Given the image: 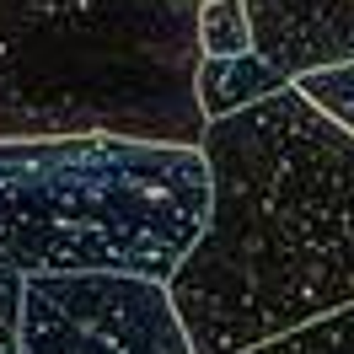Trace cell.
Here are the masks:
<instances>
[{
  "mask_svg": "<svg viewBox=\"0 0 354 354\" xmlns=\"http://www.w3.org/2000/svg\"><path fill=\"white\" fill-rule=\"evenodd\" d=\"M279 86H290V75L274 70L258 48L199 59V75H194V91H199L204 118H225V113L247 108V102H258V97H268V91H279Z\"/></svg>",
  "mask_w": 354,
  "mask_h": 354,
  "instance_id": "obj_6",
  "label": "cell"
},
{
  "mask_svg": "<svg viewBox=\"0 0 354 354\" xmlns=\"http://www.w3.org/2000/svg\"><path fill=\"white\" fill-rule=\"evenodd\" d=\"M252 48L290 81L354 65V0H242Z\"/></svg>",
  "mask_w": 354,
  "mask_h": 354,
  "instance_id": "obj_5",
  "label": "cell"
},
{
  "mask_svg": "<svg viewBox=\"0 0 354 354\" xmlns=\"http://www.w3.org/2000/svg\"><path fill=\"white\" fill-rule=\"evenodd\" d=\"M22 354H194L167 279L145 274H27Z\"/></svg>",
  "mask_w": 354,
  "mask_h": 354,
  "instance_id": "obj_4",
  "label": "cell"
},
{
  "mask_svg": "<svg viewBox=\"0 0 354 354\" xmlns=\"http://www.w3.org/2000/svg\"><path fill=\"white\" fill-rule=\"evenodd\" d=\"M199 0H0V140L199 145Z\"/></svg>",
  "mask_w": 354,
  "mask_h": 354,
  "instance_id": "obj_2",
  "label": "cell"
},
{
  "mask_svg": "<svg viewBox=\"0 0 354 354\" xmlns=\"http://www.w3.org/2000/svg\"><path fill=\"white\" fill-rule=\"evenodd\" d=\"M236 354H354V301L322 311V317H306V322H295V328Z\"/></svg>",
  "mask_w": 354,
  "mask_h": 354,
  "instance_id": "obj_7",
  "label": "cell"
},
{
  "mask_svg": "<svg viewBox=\"0 0 354 354\" xmlns=\"http://www.w3.org/2000/svg\"><path fill=\"white\" fill-rule=\"evenodd\" d=\"M209 215L172 268L194 354H236L354 301V129L279 86L204 118Z\"/></svg>",
  "mask_w": 354,
  "mask_h": 354,
  "instance_id": "obj_1",
  "label": "cell"
},
{
  "mask_svg": "<svg viewBox=\"0 0 354 354\" xmlns=\"http://www.w3.org/2000/svg\"><path fill=\"white\" fill-rule=\"evenodd\" d=\"M194 27H199V59L252 48V27H247L242 0H199V22Z\"/></svg>",
  "mask_w": 354,
  "mask_h": 354,
  "instance_id": "obj_8",
  "label": "cell"
},
{
  "mask_svg": "<svg viewBox=\"0 0 354 354\" xmlns=\"http://www.w3.org/2000/svg\"><path fill=\"white\" fill-rule=\"evenodd\" d=\"M209 215L199 145L129 134L0 140V252L22 274L172 279Z\"/></svg>",
  "mask_w": 354,
  "mask_h": 354,
  "instance_id": "obj_3",
  "label": "cell"
},
{
  "mask_svg": "<svg viewBox=\"0 0 354 354\" xmlns=\"http://www.w3.org/2000/svg\"><path fill=\"white\" fill-rule=\"evenodd\" d=\"M295 86L306 91L311 102L322 113H333L344 129H354V65H338V70H311V75H301Z\"/></svg>",
  "mask_w": 354,
  "mask_h": 354,
  "instance_id": "obj_9",
  "label": "cell"
},
{
  "mask_svg": "<svg viewBox=\"0 0 354 354\" xmlns=\"http://www.w3.org/2000/svg\"><path fill=\"white\" fill-rule=\"evenodd\" d=\"M22 268L0 252V354H22L17 344V322H22Z\"/></svg>",
  "mask_w": 354,
  "mask_h": 354,
  "instance_id": "obj_10",
  "label": "cell"
}]
</instances>
